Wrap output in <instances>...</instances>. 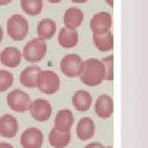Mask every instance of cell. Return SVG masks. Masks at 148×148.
<instances>
[{"label": "cell", "instance_id": "cell-1", "mask_svg": "<svg viewBox=\"0 0 148 148\" xmlns=\"http://www.w3.org/2000/svg\"><path fill=\"white\" fill-rule=\"evenodd\" d=\"M105 67L101 60L90 58L82 61L80 78L82 83L89 86L100 85L105 80Z\"/></svg>", "mask_w": 148, "mask_h": 148}, {"label": "cell", "instance_id": "cell-2", "mask_svg": "<svg viewBox=\"0 0 148 148\" xmlns=\"http://www.w3.org/2000/svg\"><path fill=\"white\" fill-rule=\"evenodd\" d=\"M8 35L15 41L23 40L29 32V23L24 16L19 14L12 16L7 22Z\"/></svg>", "mask_w": 148, "mask_h": 148}, {"label": "cell", "instance_id": "cell-3", "mask_svg": "<svg viewBox=\"0 0 148 148\" xmlns=\"http://www.w3.org/2000/svg\"><path fill=\"white\" fill-rule=\"evenodd\" d=\"M47 53V44L40 39H33L25 45L21 55L29 63L41 61Z\"/></svg>", "mask_w": 148, "mask_h": 148}, {"label": "cell", "instance_id": "cell-4", "mask_svg": "<svg viewBox=\"0 0 148 148\" xmlns=\"http://www.w3.org/2000/svg\"><path fill=\"white\" fill-rule=\"evenodd\" d=\"M36 87L45 94L53 95L59 90V77L53 71H41L37 78Z\"/></svg>", "mask_w": 148, "mask_h": 148}, {"label": "cell", "instance_id": "cell-5", "mask_svg": "<svg viewBox=\"0 0 148 148\" xmlns=\"http://www.w3.org/2000/svg\"><path fill=\"white\" fill-rule=\"evenodd\" d=\"M7 103L12 110L23 113L29 110L32 101L27 92L20 89H16L8 95Z\"/></svg>", "mask_w": 148, "mask_h": 148}, {"label": "cell", "instance_id": "cell-6", "mask_svg": "<svg viewBox=\"0 0 148 148\" xmlns=\"http://www.w3.org/2000/svg\"><path fill=\"white\" fill-rule=\"evenodd\" d=\"M82 65V60L79 55L70 53L62 58L60 62V69L65 76L73 78L80 75Z\"/></svg>", "mask_w": 148, "mask_h": 148}, {"label": "cell", "instance_id": "cell-7", "mask_svg": "<svg viewBox=\"0 0 148 148\" xmlns=\"http://www.w3.org/2000/svg\"><path fill=\"white\" fill-rule=\"evenodd\" d=\"M32 116L38 122H45L51 116L52 107L50 103L44 99L32 101L29 110Z\"/></svg>", "mask_w": 148, "mask_h": 148}, {"label": "cell", "instance_id": "cell-8", "mask_svg": "<svg viewBox=\"0 0 148 148\" xmlns=\"http://www.w3.org/2000/svg\"><path fill=\"white\" fill-rule=\"evenodd\" d=\"M44 142L42 132L36 127L27 128L21 135L20 143L23 148H40Z\"/></svg>", "mask_w": 148, "mask_h": 148}, {"label": "cell", "instance_id": "cell-9", "mask_svg": "<svg viewBox=\"0 0 148 148\" xmlns=\"http://www.w3.org/2000/svg\"><path fill=\"white\" fill-rule=\"evenodd\" d=\"M112 25V17L109 12H101L94 15L90 20V28L93 34H102L109 32Z\"/></svg>", "mask_w": 148, "mask_h": 148}, {"label": "cell", "instance_id": "cell-10", "mask_svg": "<svg viewBox=\"0 0 148 148\" xmlns=\"http://www.w3.org/2000/svg\"><path fill=\"white\" fill-rule=\"evenodd\" d=\"M18 132V122L14 116L4 114L0 117V135L3 138H14Z\"/></svg>", "mask_w": 148, "mask_h": 148}, {"label": "cell", "instance_id": "cell-11", "mask_svg": "<svg viewBox=\"0 0 148 148\" xmlns=\"http://www.w3.org/2000/svg\"><path fill=\"white\" fill-rule=\"evenodd\" d=\"M21 51L15 47L5 48L0 53V62L8 68H16L21 61Z\"/></svg>", "mask_w": 148, "mask_h": 148}, {"label": "cell", "instance_id": "cell-12", "mask_svg": "<svg viewBox=\"0 0 148 148\" xmlns=\"http://www.w3.org/2000/svg\"><path fill=\"white\" fill-rule=\"evenodd\" d=\"M74 122L73 114L69 110H62L58 111L54 119V127L63 132H70Z\"/></svg>", "mask_w": 148, "mask_h": 148}, {"label": "cell", "instance_id": "cell-13", "mask_svg": "<svg viewBox=\"0 0 148 148\" xmlns=\"http://www.w3.org/2000/svg\"><path fill=\"white\" fill-rule=\"evenodd\" d=\"M95 114L101 119H108L114 111L113 100L109 95H102L98 97L95 105Z\"/></svg>", "mask_w": 148, "mask_h": 148}, {"label": "cell", "instance_id": "cell-14", "mask_svg": "<svg viewBox=\"0 0 148 148\" xmlns=\"http://www.w3.org/2000/svg\"><path fill=\"white\" fill-rule=\"evenodd\" d=\"M95 126L94 121L88 117L81 119L77 126V135L82 141H87L95 134Z\"/></svg>", "mask_w": 148, "mask_h": 148}, {"label": "cell", "instance_id": "cell-15", "mask_svg": "<svg viewBox=\"0 0 148 148\" xmlns=\"http://www.w3.org/2000/svg\"><path fill=\"white\" fill-rule=\"evenodd\" d=\"M84 19L82 11L77 8H70L64 13V24L66 28L76 30L81 26Z\"/></svg>", "mask_w": 148, "mask_h": 148}, {"label": "cell", "instance_id": "cell-16", "mask_svg": "<svg viewBox=\"0 0 148 148\" xmlns=\"http://www.w3.org/2000/svg\"><path fill=\"white\" fill-rule=\"evenodd\" d=\"M41 71L40 68L36 66H31L23 69L20 74L21 83L28 88L36 87L37 78Z\"/></svg>", "mask_w": 148, "mask_h": 148}, {"label": "cell", "instance_id": "cell-17", "mask_svg": "<svg viewBox=\"0 0 148 148\" xmlns=\"http://www.w3.org/2000/svg\"><path fill=\"white\" fill-rule=\"evenodd\" d=\"M56 31L57 25L55 21L49 18H45L39 22L37 27L38 39L41 40H49L54 36Z\"/></svg>", "mask_w": 148, "mask_h": 148}, {"label": "cell", "instance_id": "cell-18", "mask_svg": "<svg viewBox=\"0 0 148 148\" xmlns=\"http://www.w3.org/2000/svg\"><path fill=\"white\" fill-rule=\"evenodd\" d=\"M58 43L60 46L65 49L75 47L78 43V33L76 30L62 28L58 34Z\"/></svg>", "mask_w": 148, "mask_h": 148}, {"label": "cell", "instance_id": "cell-19", "mask_svg": "<svg viewBox=\"0 0 148 148\" xmlns=\"http://www.w3.org/2000/svg\"><path fill=\"white\" fill-rule=\"evenodd\" d=\"M73 105L77 110L81 112L89 110L92 104V97L88 91L77 90L73 96Z\"/></svg>", "mask_w": 148, "mask_h": 148}, {"label": "cell", "instance_id": "cell-20", "mask_svg": "<svg viewBox=\"0 0 148 148\" xmlns=\"http://www.w3.org/2000/svg\"><path fill=\"white\" fill-rule=\"evenodd\" d=\"M71 138L70 132H60L53 127L49 135V143L53 148H64L71 142Z\"/></svg>", "mask_w": 148, "mask_h": 148}, {"label": "cell", "instance_id": "cell-21", "mask_svg": "<svg viewBox=\"0 0 148 148\" xmlns=\"http://www.w3.org/2000/svg\"><path fill=\"white\" fill-rule=\"evenodd\" d=\"M93 42L99 50L106 52L114 47V37L110 31L102 34H93Z\"/></svg>", "mask_w": 148, "mask_h": 148}, {"label": "cell", "instance_id": "cell-22", "mask_svg": "<svg viewBox=\"0 0 148 148\" xmlns=\"http://www.w3.org/2000/svg\"><path fill=\"white\" fill-rule=\"evenodd\" d=\"M21 9L30 16L39 15L43 9V0H21Z\"/></svg>", "mask_w": 148, "mask_h": 148}, {"label": "cell", "instance_id": "cell-23", "mask_svg": "<svg viewBox=\"0 0 148 148\" xmlns=\"http://www.w3.org/2000/svg\"><path fill=\"white\" fill-rule=\"evenodd\" d=\"M13 76L10 72L0 70V92H4L8 90L13 84Z\"/></svg>", "mask_w": 148, "mask_h": 148}, {"label": "cell", "instance_id": "cell-24", "mask_svg": "<svg viewBox=\"0 0 148 148\" xmlns=\"http://www.w3.org/2000/svg\"><path fill=\"white\" fill-rule=\"evenodd\" d=\"M105 67V80L113 81L114 79V56L111 54L101 60Z\"/></svg>", "mask_w": 148, "mask_h": 148}, {"label": "cell", "instance_id": "cell-25", "mask_svg": "<svg viewBox=\"0 0 148 148\" xmlns=\"http://www.w3.org/2000/svg\"><path fill=\"white\" fill-rule=\"evenodd\" d=\"M84 148H104V146L100 143H92L86 145Z\"/></svg>", "mask_w": 148, "mask_h": 148}, {"label": "cell", "instance_id": "cell-26", "mask_svg": "<svg viewBox=\"0 0 148 148\" xmlns=\"http://www.w3.org/2000/svg\"><path fill=\"white\" fill-rule=\"evenodd\" d=\"M0 148H13V147L8 143H0Z\"/></svg>", "mask_w": 148, "mask_h": 148}, {"label": "cell", "instance_id": "cell-27", "mask_svg": "<svg viewBox=\"0 0 148 148\" xmlns=\"http://www.w3.org/2000/svg\"><path fill=\"white\" fill-rule=\"evenodd\" d=\"M12 0H0V6L7 5L8 3H10Z\"/></svg>", "mask_w": 148, "mask_h": 148}, {"label": "cell", "instance_id": "cell-28", "mask_svg": "<svg viewBox=\"0 0 148 148\" xmlns=\"http://www.w3.org/2000/svg\"><path fill=\"white\" fill-rule=\"evenodd\" d=\"M3 39V31L2 27L0 26V43L2 42Z\"/></svg>", "mask_w": 148, "mask_h": 148}, {"label": "cell", "instance_id": "cell-29", "mask_svg": "<svg viewBox=\"0 0 148 148\" xmlns=\"http://www.w3.org/2000/svg\"><path fill=\"white\" fill-rule=\"evenodd\" d=\"M86 1H88V0H72V2L76 3H86Z\"/></svg>", "mask_w": 148, "mask_h": 148}, {"label": "cell", "instance_id": "cell-30", "mask_svg": "<svg viewBox=\"0 0 148 148\" xmlns=\"http://www.w3.org/2000/svg\"><path fill=\"white\" fill-rule=\"evenodd\" d=\"M106 3L110 6V7H113L114 6V0H106Z\"/></svg>", "mask_w": 148, "mask_h": 148}, {"label": "cell", "instance_id": "cell-31", "mask_svg": "<svg viewBox=\"0 0 148 148\" xmlns=\"http://www.w3.org/2000/svg\"><path fill=\"white\" fill-rule=\"evenodd\" d=\"M48 1L51 3H60L62 0H48Z\"/></svg>", "mask_w": 148, "mask_h": 148}, {"label": "cell", "instance_id": "cell-32", "mask_svg": "<svg viewBox=\"0 0 148 148\" xmlns=\"http://www.w3.org/2000/svg\"><path fill=\"white\" fill-rule=\"evenodd\" d=\"M104 148H113V147H104Z\"/></svg>", "mask_w": 148, "mask_h": 148}]
</instances>
